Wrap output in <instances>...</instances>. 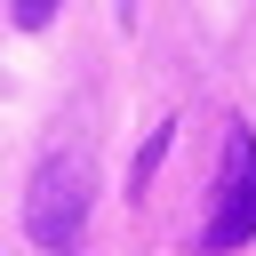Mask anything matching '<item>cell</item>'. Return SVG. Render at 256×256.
<instances>
[{
  "mask_svg": "<svg viewBox=\"0 0 256 256\" xmlns=\"http://www.w3.org/2000/svg\"><path fill=\"white\" fill-rule=\"evenodd\" d=\"M248 240H256V136L232 120L224 168H216V208L200 224V256H224V248H248Z\"/></svg>",
  "mask_w": 256,
  "mask_h": 256,
  "instance_id": "7a4b0ae2",
  "label": "cell"
},
{
  "mask_svg": "<svg viewBox=\"0 0 256 256\" xmlns=\"http://www.w3.org/2000/svg\"><path fill=\"white\" fill-rule=\"evenodd\" d=\"M8 16H16V24H24V32H40V24H48V16H56V0H8Z\"/></svg>",
  "mask_w": 256,
  "mask_h": 256,
  "instance_id": "277c9868",
  "label": "cell"
},
{
  "mask_svg": "<svg viewBox=\"0 0 256 256\" xmlns=\"http://www.w3.org/2000/svg\"><path fill=\"white\" fill-rule=\"evenodd\" d=\"M88 216H96V160H88L80 144H64V152H48V160L32 168V184H24V232H32V248L72 256V248L88 240Z\"/></svg>",
  "mask_w": 256,
  "mask_h": 256,
  "instance_id": "6da1fadb",
  "label": "cell"
},
{
  "mask_svg": "<svg viewBox=\"0 0 256 256\" xmlns=\"http://www.w3.org/2000/svg\"><path fill=\"white\" fill-rule=\"evenodd\" d=\"M168 136H176L168 120H160V128L144 136V152H136V168H128V192H144V184H152V168H160V152H168Z\"/></svg>",
  "mask_w": 256,
  "mask_h": 256,
  "instance_id": "3957f363",
  "label": "cell"
}]
</instances>
